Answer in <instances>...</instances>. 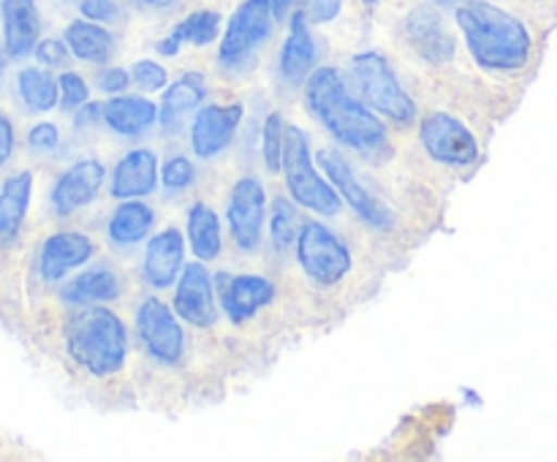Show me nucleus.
Here are the masks:
<instances>
[{"instance_id":"39448f33","label":"nucleus","mask_w":557,"mask_h":462,"mask_svg":"<svg viewBox=\"0 0 557 462\" xmlns=\"http://www.w3.org/2000/svg\"><path fill=\"white\" fill-rule=\"evenodd\" d=\"M351 74L357 79L359 92L373 109H379L384 117L406 125L417 114V103L408 96L406 87L395 76L392 65L379 52H359L351 60Z\"/></svg>"},{"instance_id":"a19ab883","label":"nucleus","mask_w":557,"mask_h":462,"mask_svg":"<svg viewBox=\"0 0 557 462\" xmlns=\"http://www.w3.org/2000/svg\"><path fill=\"white\" fill-rule=\"evenodd\" d=\"M128 82H134V79H131L128 71H123V68H107L98 74V87L107 92L125 90V87H128Z\"/></svg>"},{"instance_id":"49530a36","label":"nucleus","mask_w":557,"mask_h":462,"mask_svg":"<svg viewBox=\"0 0 557 462\" xmlns=\"http://www.w3.org/2000/svg\"><path fill=\"white\" fill-rule=\"evenodd\" d=\"M433 3H438V5H451V3H455V0H433Z\"/></svg>"},{"instance_id":"c03bdc74","label":"nucleus","mask_w":557,"mask_h":462,"mask_svg":"<svg viewBox=\"0 0 557 462\" xmlns=\"http://www.w3.org/2000/svg\"><path fill=\"white\" fill-rule=\"evenodd\" d=\"M145 5H150V9H169V5H174L177 0H141Z\"/></svg>"},{"instance_id":"de8ad7c7","label":"nucleus","mask_w":557,"mask_h":462,"mask_svg":"<svg viewBox=\"0 0 557 462\" xmlns=\"http://www.w3.org/2000/svg\"><path fill=\"white\" fill-rule=\"evenodd\" d=\"M364 5H379V0H362Z\"/></svg>"},{"instance_id":"b1692460","label":"nucleus","mask_w":557,"mask_h":462,"mask_svg":"<svg viewBox=\"0 0 557 462\" xmlns=\"http://www.w3.org/2000/svg\"><path fill=\"white\" fill-rule=\"evenodd\" d=\"M120 291H123L120 277L112 270H107V266H96V270L82 272L74 280L65 283L63 291H60V299L65 304L87 308V304L112 302V299L120 297Z\"/></svg>"},{"instance_id":"ea45409f","label":"nucleus","mask_w":557,"mask_h":462,"mask_svg":"<svg viewBox=\"0 0 557 462\" xmlns=\"http://www.w3.org/2000/svg\"><path fill=\"white\" fill-rule=\"evenodd\" d=\"M14 147H16V130L14 123L5 112H0V168L11 161L14 155Z\"/></svg>"},{"instance_id":"f3484780","label":"nucleus","mask_w":557,"mask_h":462,"mask_svg":"<svg viewBox=\"0 0 557 462\" xmlns=\"http://www.w3.org/2000/svg\"><path fill=\"white\" fill-rule=\"evenodd\" d=\"M0 25L11 60H22L36 52L41 41V16L36 0H0Z\"/></svg>"},{"instance_id":"c9c22d12","label":"nucleus","mask_w":557,"mask_h":462,"mask_svg":"<svg viewBox=\"0 0 557 462\" xmlns=\"http://www.w3.org/2000/svg\"><path fill=\"white\" fill-rule=\"evenodd\" d=\"M25 141H27V150L52 152L54 147L60 145V128L54 123H49V120H41V123H36L27 128Z\"/></svg>"},{"instance_id":"a878e982","label":"nucleus","mask_w":557,"mask_h":462,"mask_svg":"<svg viewBox=\"0 0 557 462\" xmlns=\"http://www.w3.org/2000/svg\"><path fill=\"white\" fill-rule=\"evenodd\" d=\"M218 30H221V16H218L215 11H207V9L194 11V14L185 16V20L180 22V25L174 27L166 38H161V41L156 43V49H158V54H166V58H172V54L180 52V47H183V43L207 47V43L215 41Z\"/></svg>"},{"instance_id":"393cba45","label":"nucleus","mask_w":557,"mask_h":462,"mask_svg":"<svg viewBox=\"0 0 557 462\" xmlns=\"http://www.w3.org/2000/svg\"><path fill=\"white\" fill-rule=\"evenodd\" d=\"M158 117L156 103L141 96H117L103 103V123L123 136H141Z\"/></svg>"},{"instance_id":"dca6fc26","label":"nucleus","mask_w":557,"mask_h":462,"mask_svg":"<svg viewBox=\"0 0 557 462\" xmlns=\"http://www.w3.org/2000/svg\"><path fill=\"white\" fill-rule=\"evenodd\" d=\"M218 294H221V304L228 319L239 324L275 299V286L261 275H226L223 272L218 277Z\"/></svg>"},{"instance_id":"2eb2a0df","label":"nucleus","mask_w":557,"mask_h":462,"mask_svg":"<svg viewBox=\"0 0 557 462\" xmlns=\"http://www.w3.org/2000/svg\"><path fill=\"white\" fill-rule=\"evenodd\" d=\"M406 36L419 58L428 60V63H449L457 52V41L446 27L444 16L435 14L433 9H424V5L406 16Z\"/></svg>"},{"instance_id":"9d476101","label":"nucleus","mask_w":557,"mask_h":462,"mask_svg":"<svg viewBox=\"0 0 557 462\" xmlns=\"http://www.w3.org/2000/svg\"><path fill=\"white\" fill-rule=\"evenodd\" d=\"M319 163L324 166V172L330 174L332 185L337 188L341 199H346V204L351 207L364 223H370L373 228H389L392 215L389 210H386V204L359 183V177L354 174V168L348 166L346 158H343L341 152H332V150L319 152Z\"/></svg>"},{"instance_id":"c85d7f7f","label":"nucleus","mask_w":557,"mask_h":462,"mask_svg":"<svg viewBox=\"0 0 557 462\" xmlns=\"http://www.w3.org/2000/svg\"><path fill=\"white\" fill-rule=\"evenodd\" d=\"M188 242L199 261H212L221 253V223L205 201H196L188 212Z\"/></svg>"},{"instance_id":"1a4fd4ad","label":"nucleus","mask_w":557,"mask_h":462,"mask_svg":"<svg viewBox=\"0 0 557 462\" xmlns=\"http://www.w3.org/2000/svg\"><path fill=\"white\" fill-rule=\"evenodd\" d=\"M136 335L156 362L177 364L185 353V335L177 315L158 297L145 299L136 310Z\"/></svg>"},{"instance_id":"6e6552de","label":"nucleus","mask_w":557,"mask_h":462,"mask_svg":"<svg viewBox=\"0 0 557 462\" xmlns=\"http://www.w3.org/2000/svg\"><path fill=\"white\" fill-rule=\"evenodd\" d=\"M419 139L428 155L444 166H471L479 161L476 136L446 112L428 114L419 125Z\"/></svg>"},{"instance_id":"473e14b6","label":"nucleus","mask_w":557,"mask_h":462,"mask_svg":"<svg viewBox=\"0 0 557 462\" xmlns=\"http://www.w3.org/2000/svg\"><path fill=\"white\" fill-rule=\"evenodd\" d=\"M58 85L60 107H63L65 112H74V109L85 107V103L90 101V87H87V82L82 79L76 71H63V74L58 76Z\"/></svg>"},{"instance_id":"6ab92c4d","label":"nucleus","mask_w":557,"mask_h":462,"mask_svg":"<svg viewBox=\"0 0 557 462\" xmlns=\"http://www.w3.org/2000/svg\"><path fill=\"white\" fill-rule=\"evenodd\" d=\"M33 199V174L14 172L0 185V250L14 248Z\"/></svg>"},{"instance_id":"ddd939ff","label":"nucleus","mask_w":557,"mask_h":462,"mask_svg":"<svg viewBox=\"0 0 557 462\" xmlns=\"http://www.w3.org/2000/svg\"><path fill=\"white\" fill-rule=\"evenodd\" d=\"M174 313L183 321L194 326H212L218 321L215 310V288H212V277L201 261L183 266V275L177 280V291H174Z\"/></svg>"},{"instance_id":"f03ea898","label":"nucleus","mask_w":557,"mask_h":462,"mask_svg":"<svg viewBox=\"0 0 557 462\" xmlns=\"http://www.w3.org/2000/svg\"><path fill=\"white\" fill-rule=\"evenodd\" d=\"M457 25L466 36L473 60L487 71L525 68L533 52L528 27L498 5L473 0L457 9Z\"/></svg>"},{"instance_id":"5701e85b","label":"nucleus","mask_w":557,"mask_h":462,"mask_svg":"<svg viewBox=\"0 0 557 462\" xmlns=\"http://www.w3.org/2000/svg\"><path fill=\"white\" fill-rule=\"evenodd\" d=\"M207 96V82L201 74H185L177 82H172L166 92H163L161 109H158V117H161L163 130H180V125L185 123L190 112L205 101Z\"/></svg>"},{"instance_id":"cd10ccee","label":"nucleus","mask_w":557,"mask_h":462,"mask_svg":"<svg viewBox=\"0 0 557 462\" xmlns=\"http://www.w3.org/2000/svg\"><path fill=\"white\" fill-rule=\"evenodd\" d=\"M16 96L27 112H52L60 103L58 76L49 74L44 65H27L16 74Z\"/></svg>"},{"instance_id":"423d86ee","label":"nucleus","mask_w":557,"mask_h":462,"mask_svg":"<svg viewBox=\"0 0 557 462\" xmlns=\"http://www.w3.org/2000/svg\"><path fill=\"white\" fill-rule=\"evenodd\" d=\"M272 20H275L272 0H243V5L228 20L221 49H218V60L223 68H243L253 58L256 49L270 38Z\"/></svg>"},{"instance_id":"2f4dec72","label":"nucleus","mask_w":557,"mask_h":462,"mask_svg":"<svg viewBox=\"0 0 557 462\" xmlns=\"http://www.w3.org/2000/svg\"><path fill=\"white\" fill-rule=\"evenodd\" d=\"M286 120L281 112H272L264 123V161L270 172L283 168V150H286Z\"/></svg>"},{"instance_id":"a18cd8bd","label":"nucleus","mask_w":557,"mask_h":462,"mask_svg":"<svg viewBox=\"0 0 557 462\" xmlns=\"http://www.w3.org/2000/svg\"><path fill=\"white\" fill-rule=\"evenodd\" d=\"M5 60H11V58H9V52H5L3 38H0V79H3V74H5Z\"/></svg>"},{"instance_id":"c756f323","label":"nucleus","mask_w":557,"mask_h":462,"mask_svg":"<svg viewBox=\"0 0 557 462\" xmlns=\"http://www.w3.org/2000/svg\"><path fill=\"white\" fill-rule=\"evenodd\" d=\"M152 221H156V215H152L150 207L136 199H125L109 217V239L117 245H136L150 234Z\"/></svg>"},{"instance_id":"f8f14e48","label":"nucleus","mask_w":557,"mask_h":462,"mask_svg":"<svg viewBox=\"0 0 557 462\" xmlns=\"http://www.w3.org/2000/svg\"><path fill=\"white\" fill-rule=\"evenodd\" d=\"M264 185L256 177H243L234 183L232 199H228V228L237 248L253 250L261 239V223H264Z\"/></svg>"},{"instance_id":"79ce46f5","label":"nucleus","mask_w":557,"mask_h":462,"mask_svg":"<svg viewBox=\"0 0 557 462\" xmlns=\"http://www.w3.org/2000/svg\"><path fill=\"white\" fill-rule=\"evenodd\" d=\"M98 117H103V107H98V103L87 101L85 107L76 109V117H74V125L76 128H85V125H92Z\"/></svg>"},{"instance_id":"4468645a","label":"nucleus","mask_w":557,"mask_h":462,"mask_svg":"<svg viewBox=\"0 0 557 462\" xmlns=\"http://www.w3.org/2000/svg\"><path fill=\"white\" fill-rule=\"evenodd\" d=\"M243 120V103H210L190 125V147L199 158H212L232 145Z\"/></svg>"},{"instance_id":"412c9836","label":"nucleus","mask_w":557,"mask_h":462,"mask_svg":"<svg viewBox=\"0 0 557 462\" xmlns=\"http://www.w3.org/2000/svg\"><path fill=\"white\" fill-rule=\"evenodd\" d=\"M158 183V158L152 150H131L120 158L112 172L114 199H141L152 193Z\"/></svg>"},{"instance_id":"f257e3e1","label":"nucleus","mask_w":557,"mask_h":462,"mask_svg":"<svg viewBox=\"0 0 557 462\" xmlns=\"http://www.w3.org/2000/svg\"><path fill=\"white\" fill-rule=\"evenodd\" d=\"M305 103H308L310 114L335 136L341 145L351 147V150L368 152H386V128L368 107L354 101L346 90L341 71L315 68L305 82Z\"/></svg>"},{"instance_id":"e433bc0d","label":"nucleus","mask_w":557,"mask_h":462,"mask_svg":"<svg viewBox=\"0 0 557 462\" xmlns=\"http://www.w3.org/2000/svg\"><path fill=\"white\" fill-rule=\"evenodd\" d=\"M33 54H36V60L44 68H60V65L69 63L71 49L65 43V38H41Z\"/></svg>"},{"instance_id":"a211bd4d","label":"nucleus","mask_w":557,"mask_h":462,"mask_svg":"<svg viewBox=\"0 0 557 462\" xmlns=\"http://www.w3.org/2000/svg\"><path fill=\"white\" fill-rule=\"evenodd\" d=\"M92 239L79 232H54L44 239L38 250V272L47 283H58L69 275L71 270L90 261Z\"/></svg>"},{"instance_id":"0eeeda50","label":"nucleus","mask_w":557,"mask_h":462,"mask_svg":"<svg viewBox=\"0 0 557 462\" xmlns=\"http://www.w3.org/2000/svg\"><path fill=\"white\" fill-rule=\"evenodd\" d=\"M297 259L305 275L321 286H335L351 270V253H348L346 242L335 232H330L324 223L315 221L299 226Z\"/></svg>"},{"instance_id":"4be33fe9","label":"nucleus","mask_w":557,"mask_h":462,"mask_svg":"<svg viewBox=\"0 0 557 462\" xmlns=\"http://www.w3.org/2000/svg\"><path fill=\"white\" fill-rule=\"evenodd\" d=\"M308 22L310 20L305 16V11H297V14L292 16V30H288L286 43H283L281 49V74L286 76L292 85L308 82L310 71H313L315 65V54H319Z\"/></svg>"},{"instance_id":"9b49d317","label":"nucleus","mask_w":557,"mask_h":462,"mask_svg":"<svg viewBox=\"0 0 557 462\" xmlns=\"http://www.w3.org/2000/svg\"><path fill=\"white\" fill-rule=\"evenodd\" d=\"M103 179H107V172H103L101 161H92V158L76 161L74 166L65 168L49 190V204H52L54 215H74L76 210L90 204L101 193Z\"/></svg>"},{"instance_id":"7ed1b4c3","label":"nucleus","mask_w":557,"mask_h":462,"mask_svg":"<svg viewBox=\"0 0 557 462\" xmlns=\"http://www.w3.org/2000/svg\"><path fill=\"white\" fill-rule=\"evenodd\" d=\"M65 348L82 370L107 378L123 367L125 353H128V335H125L123 321L112 310L87 304L65 324Z\"/></svg>"},{"instance_id":"bb28decb","label":"nucleus","mask_w":557,"mask_h":462,"mask_svg":"<svg viewBox=\"0 0 557 462\" xmlns=\"http://www.w3.org/2000/svg\"><path fill=\"white\" fill-rule=\"evenodd\" d=\"M65 43L71 54L87 63H107L114 52V38L101 22L92 20H74L65 27Z\"/></svg>"},{"instance_id":"72a5a7b5","label":"nucleus","mask_w":557,"mask_h":462,"mask_svg":"<svg viewBox=\"0 0 557 462\" xmlns=\"http://www.w3.org/2000/svg\"><path fill=\"white\" fill-rule=\"evenodd\" d=\"M194 177H196V168L188 158L177 155V158H169V161L163 163L161 179L169 190H185L190 183H194Z\"/></svg>"},{"instance_id":"f704fd0d","label":"nucleus","mask_w":557,"mask_h":462,"mask_svg":"<svg viewBox=\"0 0 557 462\" xmlns=\"http://www.w3.org/2000/svg\"><path fill=\"white\" fill-rule=\"evenodd\" d=\"M131 79L141 87V90L152 92V90H161L166 87V68L156 60H136L134 68H131Z\"/></svg>"},{"instance_id":"37998d69","label":"nucleus","mask_w":557,"mask_h":462,"mask_svg":"<svg viewBox=\"0 0 557 462\" xmlns=\"http://www.w3.org/2000/svg\"><path fill=\"white\" fill-rule=\"evenodd\" d=\"M292 5H294V0H272V9H275L277 20H283V16L292 11Z\"/></svg>"},{"instance_id":"aec40b11","label":"nucleus","mask_w":557,"mask_h":462,"mask_svg":"<svg viewBox=\"0 0 557 462\" xmlns=\"http://www.w3.org/2000/svg\"><path fill=\"white\" fill-rule=\"evenodd\" d=\"M185 259V242L183 234L177 228H166V232H158L156 237L147 242L145 253V280L152 288H169L177 280V272L183 270Z\"/></svg>"},{"instance_id":"4c0bfd02","label":"nucleus","mask_w":557,"mask_h":462,"mask_svg":"<svg viewBox=\"0 0 557 462\" xmlns=\"http://www.w3.org/2000/svg\"><path fill=\"white\" fill-rule=\"evenodd\" d=\"M79 11L85 20L114 22L120 14L117 0H79Z\"/></svg>"},{"instance_id":"7c9ffc66","label":"nucleus","mask_w":557,"mask_h":462,"mask_svg":"<svg viewBox=\"0 0 557 462\" xmlns=\"http://www.w3.org/2000/svg\"><path fill=\"white\" fill-rule=\"evenodd\" d=\"M297 237H299L297 207H294L288 199H283V196H277V199L272 201V245H275L277 253H286Z\"/></svg>"},{"instance_id":"20e7f679","label":"nucleus","mask_w":557,"mask_h":462,"mask_svg":"<svg viewBox=\"0 0 557 462\" xmlns=\"http://www.w3.org/2000/svg\"><path fill=\"white\" fill-rule=\"evenodd\" d=\"M283 174H286L288 193L297 204L308 210L321 212V215H335L341 210V193L315 172L313 158H310L308 136L288 125L286 130V150H283Z\"/></svg>"},{"instance_id":"58836bf2","label":"nucleus","mask_w":557,"mask_h":462,"mask_svg":"<svg viewBox=\"0 0 557 462\" xmlns=\"http://www.w3.org/2000/svg\"><path fill=\"white\" fill-rule=\"evenodd\" d=\"M343 9V0H305V16L310 22H332Z\"/></svg>"}]
</instances>
